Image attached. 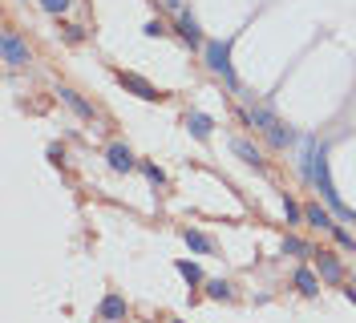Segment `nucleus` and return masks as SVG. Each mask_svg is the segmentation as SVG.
Returning a JSON list of instances; mask_svg holds the SVG:
<instances>
[{"instance_id":"obj_18","label":"nucleus","mask_w":356,"mask_h":323,"mask_svg":"<svg viewBox=\"0 0 356 323\" xmlns=\"http://www.w3.org/2000/svg\"><path fill=\"white\" fill-rule=\"evenodd\" d=\"M284 255H300V258H308V255H316V251H312L308 242H300V238H288V242H284Z\"/></svg>"},{"instance_id":"obj_2","label":"nucleus","mask_w":356,"mask_h":323,"mask_svg":"<svg viewBox=\"0 0 356 323\" xmlns=\"http://www.w3.org/2000/svg\"><path fill=\"white\" fill-rule=\"evenodd\" d=\"M0 44H4V61L13 65V69L29 65V44H24L17 33H4V37H0Z\"/></svg>"},{"instance_id":"obj_7","label":"nucleus","mask_w":356,"mask_h":323,"mask_svg":"<svg viewBox=\"0 0 356 323\" xmlns=\"http://www.w3.org/2000/svg\"><path fill=\"white\" fill-rule=\"evenodd\" d=\"M178 37H182L186 44H202V28H199V21H195L191 13L178 17Z\"/></svg>"},{"instance_id":"obj_1","label":"nucleus","mask_w":356,"mask_h":323,"mask_svg":"<svg viewBox=\"0 0 356 323\" xmlns=\"http://www.w3.org/2000/svg\"><path fill=\"white\" fill-rule=\"evenodd\" d=\"M202 61H207L211 73H219L222 81L239 93V77L231 69V41H202Z\"/></svg>"},{"instance_id":"obj_19","label":"nucleus","mask_w":356,"mask_h":323,"mask_svg":"<svg viewBox=\"0 0 356 323\" xmlns=\"http://www.w3.org/2000/svg\"><path fill=\"white\" fill-rule=\"evenodd\" d=\"M69 4H73V0H41V8L49 13V17H61V13H65Z\"/></svg>"},{"instance_id":"obj_9","label":"nucleus","mask_w":356,"mask_h":323,"mask_svg":"<svg viewBox=\"0 0 356 323\" xmlns=\"http://www.w3.org/2000/svg\"><path fill=\"white\" fill-rule=\"evenodd\" d=\"M186 129H191L199 142H207V138H211V129H215V122H211L207 113H186Z\"/></svg>"},{"instance_id":"obj_22","label":"nucleus","mask_w":356,"mask_h":323,"mask_svg":"<svg viewBox=\"0 0 356 323\" xmlns=\"http://www.w3.org/2000/svg\"><path fill=\"white\" fill-rule=\"evenodd\" d=\"M284 215H288V222H300V218H304V210H300L291 198H284Z\"/></svg>"},{"instance_id":"obj_5","label":"nucleus","mask_w":356,"mask_h":323,"mask_svg":"<svg viewBox=\"0 0 356 323\" xmlns=\"http://www.w3.org/2000/svg\"><path fill=\"white\" fill-rule=\"evenodd\" d=\"M118 81H122L126 89H134V93H138L142 101H158V97H162V93H158V89L150 85V81H142L138 73H118Z\"/></svg>"},{"instance_id":"obj_11","label":"nucleus","mask_w":356,"mask_h":323,"mask_svg":"<svg viewBox=\"0 0 356 323\" xmlns=\"http://www.w3.org/2000/svg\"><path fill=\"white\" fill-rule=\"evenodd\" d=\"M182 242H186L195 255H211V251H215V242L202 235V231H182Z\"/></svg>"},{"instance_id":"obj_8","label":"nucleus","mask_w":356,"mask_h":323,"mask_svg":"<svg viewBox=\"0 0 356 323\" xmlns=\"http://www.w3.org/2000/svg\"><path fill=\"white\" fill-rule=\"evenodd\" d=\"M61 101H65V106L73 109V113H77V117L93 122V106H89V101L81 97V93H73V89H61Z\"/></svg>"},{"instance_id":"obj_16","label":"nucleus","mask_w":356,"mask_h":323,"mask_svg":"<svg viewBox=\"0 0 356 323\" xmlns=\"http://www.w3.org/2000/svg\"><path fill=\"white\" fill-rule=\"evenodd\" d=\"M175 267H178V275H182L186 283H202V271H199V263H191V258H178Z\"/></svg>"},{"instance_id":"obj_20","label":"nucleus","mask_w":356,"mask_h":323,"mask_svg":"<svg viewBox=\"0 0 356 323\" xmlns=\"http://www.w3.org/2000/svg\"><path fill=\"white\" fill-rule=\"evenodd\" d=\"M142 170H146V178H150V182H158V186H162V182H166V174L158 170L154 162H142Z\"/></svg>"},{"instance_id":"obj_21","label":"nucleus","mask_w":356,"mask_h":323,"mask_svg":"<svg viewBox=\"0 0 356 323\" xmlns=\"http://www.w3.org/2000/svg\"><path fill=\"white\" fill-rule=\"evenodd\" d=\"M332 235H336V242H340V247H348V251H356V238L348 235V231H344V226H336Z\"/></svg>"},{"instance_id":"obj_3","label":"nucleus","mask_w":356,"mask_h":323,"mask_svg":"<svg viewBox=\"0 0 356 323\" xmlns=\"http://www.w3.org/2000/svg\"><path fill=\"white\" fill-rule=\"evenodd\" d=\"M106 162H110V170H113V174H130L134 166H138V162H134V154H130V146H122V142L106 150Z\"/></svg>"},{"instance_id":"obj_15","label":"nucleus","mask_w":356,"mask_h":323,"mask_svg":"<svg viewBox=\"0 0 356 323\" xmlns=\"http://www.w3.org/2000/svg\"><path fill=\"white\" fill-rule=\"evenodd\" d=\"M296 287H300V295H316V291H320V279L312 275L308 267H300V271H296Z\"/></svg>"},{"instance_id":"obj_14","label":"nucleus","mask_w":356,"mask_h":323,"mask_svg":"<svg viewBox=\"0 0 356 323\" xmlns=\"http://www.w3.org/2000/svg\"><path fill=\"white\" fill-rule=\"evenodd\" d=\"M316 258H320V275H324L328 283H340V279H344V267H340L332 255H324V251H320Z\"/></svg>"},{"instance_id":"obj_17","label":"nucleus","mask_w":356,"mask_h":323,"mask_svg":"<svg viewBox=\"0 0 356 323\" xmlns=\"http://www.w3.org/2000/svg\"><path fill=\"white\" fill-rule=\"evenodd\" d=\"M207 295H211V299H231V283L227 279H211L207 283Z\"/></svg>"},{"instance_id":"obj_12","label":"nucleus","mask_w":356,"mask_h":323,"mask_svg":"<svg viewBox=\"0 0 356 323\" xmlns=\"http://www.w3.org/2000/svg\"><path fill=\"white\" fill-rule=\"evenodd\" d=\"M247 122H251V126H255V129H264V133H267V129L275 126L280 117H275V109H267V106H255V109H251V113H247Z\"/></svg>"},{"instance_id":"obj_10","label":"nucleus","mask_w":356,"mask_h":323,"mask_svg":"<svg viewBox=\"0 0 356 323\" xmlns=\"http://www.w3.org/2000/svg\"><path fill=\"white\" fill-rule=\"evenodd\" d=\"M267 142H271L275 150H288L291 142H296V129H288L284 122H275V126L267 129Z\"/></svg>"},{"instance_id":"obj_6","label":"nucleus","mask_w":356,"mask_h":323,"mask_svg":"<svg viewBox=\"0 0 356 323\" xmlns=\"http://www.w3.org/2000/svg\"><path fill=\"white\" fill-rule=\"evenodd\" d=\"M304 218H308L312 226H320V231H336V218H332V206L324 210L320 202H312V206H304Z\"/></svg>"},{"instance_id":"obj_23","label":"nucleus","mask_w":356,"mask_h":323,"mask_svg":"<svg viewBox=\"0 0 356 323\" xmlns=\"http://www.w3.org/2000/svg\"><path fill=\"white\" fill-rule=\"evenodd\" d=\"M142 33H146V37H162V24H158V21H150L146 28H142Z\"/></svg>"},{"instance_id":"obj_4","label":"nucleus","mask_w":356,"mask_h":323,"mask_svg":"<svg viewBox=\"0 0 356 323\" xmlns=\"http://www.w3.org/2000/svg\"><path fill=\"white\" fill-rule=\"evenodd\" d=\"M231 154H235L239 162H247V166H255V170L264 166V154H259V146H251L247 138H231Z\"/></svg>"},{"instance_id":"obj_13","label":"nucleus","mask_w":356,"mask_h":323,"mask_svg":"<svg viewBox=\"0 0 356 323\" xmlns=\"http://www.w3.org/2000/svg\"><path fill=\"white\" fill-rule=\"evenodd\" d=\"M102 320H126V299L122 295H106L102 299Z\"/></svg>"}]
</instances>
